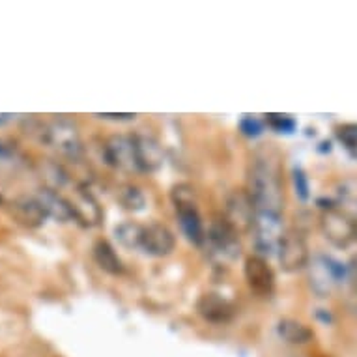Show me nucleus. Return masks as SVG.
<instances>
[{
    "label": "nucleus",
    "instance_id": "obj_9",
    "mask_svg": "<svg viewBox=\"0 0 357 357\" xmlns=\"http://www.w3.org/2000/svg\"><path fill=\"white\" fill-rule=\"evenodd\" d=\"M255 204H252L251 195L247 191H232L225 202V219L230 222V227L240 234L245 230L252 229L255 222Z\"/></svg>",
    "mask_w": 357,
    "mask_h": 357
},
{
    "label": "nucleus",
    "instance_id": "obj_18",
    "mask_svg": "<svg viewBox=\"0 0 357 357\" xmlns=\"http://www.w3.org/2000/svg\"><path fill=\"white\" fill-rule=\"evenodd\" d=\"M277 333L284 342L294 346L309 344L310 340L314 339L312 329L307 328L305 324L292 320V318H282L281 322L277 324Z\"/></svg>",
    "mask_w": 357,
    "mask_h": 357
},
{
    "label": "nucleus",
    "instance_id": "obj_27",
    "mask_svg": "<svg viewBox=\"0 0 357 357\" xmlns=\"http://www.w3.org/2000/svg\"><path fill=\"white\" fill-rule=\"evenodd\" d=\"M348 279H350L351 292H354V296L357 298V257L351 260L350 268H348Z\"/></svg>",
    "mask_w": 357,
    "mask_h": 357
},
{
    "label": "nucleus",
    "instance_id": "obj_14",
    "mask_svg": "<svg viewBox=\"0 0 357 357\" xmlns=\"http://www.w3.org/2000/svg\"><path fill=\"white\" fill-rule=\"evenodd\" d=\"M197 312L211 324H227L236 314L234 305L219 294H202L197 301Z\"/></svg>",
    "mask_w": 357,
    "mask_h": 357
},
{
    "label": "nucleus",
    "instance_id": "obj_26",
    "mask_svg": "<svg viewBox=\"0 0 357 357\" xmlns=\"http://www.w3.org/2000/svg\"><path fill=\"white\" fill-rule=\"evenodd\" d=\"M241 131L249 137L258 135V133H260V123H258L257 120H252V118H247V120L241 122Z\"/></svg>",
    "mask_w": 357,
    "mask_h": 357
},
{
    "label": "nucleus",
    "instance_id": "obj_17",
    "mask_svg": "<svg viewBox=\"0 0 357 357\" xmlns=\"http://www.w3.org/2000/svg\"><path fill=\"white\" fill-rule=\"evenodd\" d=\"M12 213L19 222L24 227H40L47 219V213L43 211L41 204L36 200V197H21L12 202Z\"/></svg>",
    "mask_w": 357,
    "mask_h": 357
},
{
    "label": "nucleus",
    "instance_id": "obj_7",
    "mask_svg": "<svg viewBox=\"0 0 357 357\" xmlns=\"http://www.w3.org/2000/svg\"><path fill=\"white\" fill-rule=\"evenodd\" d=\"M342 275L344 273L340 270V264L335 262L333 258L318 255L312 260H309L310 288L320 298H328L329 294L333 292V288L339 284Z\"/></svg>",
    "mask_w": 357,
    "mask_h": 357
},
{
    "label": "nucleus",
    "instance_id": "obj_5",
    "mask_svg": "<svg viewBox=\"0 0 357 357\" xmlns=\"http://www.w3.org/2000/svg\"><path fill=\"white\" fill-rule=\"evenodd\" d=\"M43 139L47 144L56 150L60 155L77 161L82 155V141L79 129L71 120L68 118H56L51 123L45 126L43 131Z\"/></svg>",
    "mask_w": 357,
    "mask_h": 357
},
{
    "label": "nucleus",
    "instance_id": "obj_16",
    "mask_svg": "<svg viewBox=\"0 0 357 357\" xmlns=\"http://www.w3.org/2000/svg\"><path fill=\"white\" fill-rule=\"evenodd\" d=\"M36 200L40 202L43 211L47 213V217H53L56 221L60 222H68L71 219H75L73 217V211H71L70 200L64 199L59 191H54V189L43 188L40 189L38 193H36Z\"/></svg>",
    "mask_w": 357,
    "mask_h": 357
},
{
    "label": "nucleus",
    "instance_id": "obj_6",
    "mask_svg": "<svg viewBox=\"0 0 357 357\" xmlns=\"http://www.w3.org/2000/svg\"><path fill=\"white\" fill-rule=\"evenodd\" d=\"M204 243L208 245L211 257L221 262H234L241 252L238 232L230 227V222L225 217L211 222L206 232Z\"/></svg>",
    "mask_w": 357,
    "mask_h": 357
},
{
    "label": "nucleus",
    "instance_id": "obj_2",
    "mask_svg": "<svg viewBox=\"0 0 357 357\" xmlns=\"http://www.w3.org/2000/svg\"><path fill=\"white\" fill-rule=\"evenodd\" d=\"M170 199H172V204H174L176 217H178L183 236L195 245H202L206 241V229L202 217L199 213L195 189L188 183H178V185L172 188Z\"/></svg>",
    "mask_w": 357,
    "mask_h": 357
},
{
    "label": "nucleus",
    "instance_id": "obj_10",
    "mask_svg": "<svg viewBox=\"0 0 357 357\" xmlns=\"http://www.w3.org/2000/svg\"><path fill=\"white\" fill-rule=\"evenodd\" d=\"M245 281L258 298H270L275 290V273L271 270L268 260L260 255H252L245 260L243 266Z\"/></svg>",
    "mask_w": 357,
    "mask_h": 357
},
{
    "label": "nucleus",
    "instance_id": "obj_28",
    "mask_svg": "<svg viewBox=\"0 0 357 357\" xmlns=\"http://www.w3.org/2000/svg\"><path fill=\"white\" fill-rule=\"evenodd\" d=\"M96 116L103 118V120H112V122H129V120L135 118V114H131V112H128V114H111V112H105V114H96Z\"/></svg>",
    "mask_w": 357,
    "mask_h": 357
},
{
    "label": "nucleus",
    "instance_id": "obj_21",
    "mask_svg": "<svg viewBox=\"0 0 357 357\" xmlns=\"http://www.w3.org/2000/svg\"><path fill=\"white\" fill-rule=\"evenodd\" d=\"M114 236H116L118 243L126 249H141L142 247V236H144V227L135 221H126L122 225H118L114 229Z\"/></svg>",
    "mask_w": 357,
    "mask_h": 357
},
{
    "label": "nucleus",
    "instance_id": "obj_25",
    "mask_svg": "<svg viewBox=\"0 0 357 357\" xmlns=\"http://www.w3.org/2000/svg\"><path fill=\"white\" fill-rule=\"evenodd\" d=\"M270 123L273 126L275 129H279V131H282V129H287V131H290V129L294 128V122L290 120L288 116H281V114H270Z\"/></svg>",
    "mask_w": 357,
    "mask_h": 357
},
{
    "label": "nucleus",
    "instance_id": "obj_4",
    "mask_svg": "<svg viewBox=\"0 0 357 357\" xmlns=\"http://www.w3.org/2000/svg\"><path fill=\"white\" fill-rule=\"evenodd\" d=\"M320 230L324 238L333 247L346 249L354 241H357L356 221L348 213L340 210L339 206H328L320 215Z\"/></svg>",
    "mask_w": 357,
    "mask_h": 357
},
{
    "label": "nucleus",
    "instance_id": "obj_15",
    "mask_svg": "<svg viewBox=\"0 0 357 357\" xmlns=\"http://www.w3.org/2000/svg\"><path fill=\"white\" fill-rule=\"evenodd\" d=\"M70 200V199H68ZM71 211L77 221L82 222L84 227H96L101 222V208L98 204V200L92 197V193H88L86 189H79L75 197L70 200Z\"/></svg>",
    "mask_w": 357,
    "mask_h": 357
},
{
    "label": "nucleus",
    "instance_id": "obj_13",
    "mask_svg": "<svg viewBox=\"0 0 357 357\" xmlns=\"http://www.w3.org/2000/svg\"><path fill=\"white\" fill-rule=\"evenodd\" d=\"M176 240L174 234L170 232L165 225L159 222H152L144 227V236H142V247L141 251H144L150 257H169L170 252L174 251Z\"/></svg>",
    "mask_w": 357,
    "mask_h": 357
},
{
    "label": "nucleus",
    "instance_id": "obj_31",
    "mask_svg": "<svg viewBox=\"0 0 357 357\" xmlns=\"http://www.w3.org/2000/svg\"><path fill=\"white\" fill-rule=\"evenodd\" d=\"M0 202H2V197H0Z\"/></svg>",
    "mask_w": 357,
    "mask_h": 357
},
{
    "label": "nucleus",
    "instance_id": "obj_22",
    "mask_svg": "<svg viewBox=\"0 0 357 357\" xmlns=\"http://www.w3.org/2000/svg\"><path fill=\"white\" fill-rule=\"evenodd\" d=\"M120 202H122L126 210L141 211L144 208L146 199H144V195H142V191L139 188H135V185H126L120 191Z\"/></svg>",
    "mask_w": 357,
    "mask_h": 357
},
{
    "label": "nucleus",
    "instance_id": "obj_8",
    "mask_svg": "<svg viewBox=\"0 0 357 357\" xmlns=\"http://www.w3.org/2000/svg\"><path fill=\"white\" fill-rule=\"evenodd\" d=\"M277 257H279L281 268L288 273L303 270L305 266H309V247H307V241L299 230L288 229L284 232Z\"/></svg>",
    "mask_w": 357,
    "mask_h": 357
},
{
    "label": "nucleus",
    "instance_id": "obj_29",
    "mask_svg": "<svg viewBox=\"0 0 357 357\" xmlns=\"http://www.w3.org/2000/svg\"><path fill=\"white\" fill-rule=\"evenodd\" d=\"M8 158H12V150L0 142V159H8Z\"/></svg>",
    "mask_w": 357,
    "mask_h": 357
},
{
    "label": "nucleus",
    "instance_id": "obj_3",
    "mask_svg": "<svg viewBox=\"0 0 357 357\" xmlns=\"http://www.w3.org/2000/svg\"><path fill=\"white\" fill-rule=\"evenodd\" d=\"M251 230L260 257L277 255L282 236L287 232L284 222H282V213H270V211H257Z\"/></svg>",
    "mask_w": 357,
    "mask_h": 357
},
{
    "label": "nucleus",
    "instance_id": "obj_23",
    "mask_svg": "<svg viewBox=\"0 0 357 357\" xmlns=\"http://www.w3.org/2000/svg\"><path fill=\"white\" fill-rule=\"evenodd\" d=\"M43 174H45V180L49 182V189H54V191H59L60 188H64L66 182H68V174H66L64 170H62V167L56 163L45 165Z\"/></svg>",
    "mask_w": 357,
    "mask_h": 357
},
{
    "label": "nucleus",
    "instance_id": "obj_12",
    "mask_svg": "<svg viewBox=\"0 0 357 357\" xmlns=\"http://www.w3.org/2000/svg\"><path fill=\"white\" fill-rule=\"evenodd\" d=\"M133 144H135L139 172H155L163 165V148L155 137L148 135V133H137L133 135Z\"/></svg>",
    "mask_w": 357,
    "mask_h": 357
},
{
    "label": "nucleus",
    "instance_id": "obj_30",
    "mask_svg": "<svg viewBox=\"0 0 357 357\" xmlns=\"http://www.w3.org/2000/svg\"><path fill=\"white\" fill-rule=\"evenodd\" d=\"M356 232H357V219H356Z\"/></svg>",
    "mask_w": 357,
    "mask_h": 357
},
{
    "label": "nucleus",
    "instance_id": "obj_1",
    "mask_svg": "<svg viewBox=\"0 0 357 357\" xmlns=\"http://www.w3.org/2000/svg\"><path fill=\"white\" fill-rule=\"evenodd\" d=\"M252 204L257 211L282 213L284 208V189H282V170L275 152H258L249 169V188Z\"/></svg>",
    "mask_w": 357,
    "mask_h": 357
},
{
    "label": "nucleus",
    "instance_id": "obj_24",
    "mask_svg": "<svg viewBox=\"0 0 357 357\" xmlns=\"http://www.w3.org/2000/svg\"><path fill=\"white\" fill-rule=\"evenodd\" d=\"M294 182H296V193L301 197V199H307L309 197V188H307V178L301 170H294Z\"/></svg>",
    "mask_w": 357,
    "mask_h": 357
},
{
    "label": "nucleus",
    "instance_id": "obj_20",
    "mask_svg": "<svg viewBox=\"0 0 357 357\" xmlns=\"http://www.w3.org/2000/svg\"><path fill=\"white\" fill-rule=\"evenodd\" d=\"M337 206L356 221L357 219V178L340 180L337 185Z\"/></svg>",
    "mask_w": 357,
    "mask_h": 357
},
{
    "label": "nucleus",
    "instance_id": "obj_11",
    "mask_svg": "<svg viewBox=\"0 0 357 357\" xmlns=\"http://www.w3.org/2000/svg\"><path fill=\"white\" fill-rule=\"evenodd\" d=\"M103 153H105L107 163L114 167V169L126 170V172L139 170L133 137L114 135L111 139H107L105 146H103Z\"/></svg>",
    "mask_w": 357,
    "mask_h": 357
},
{
    "label": "nucleus",
    "instance_id": "obj_19",
    "mask_svg": "<svg viewBox=\"0 0 357 357\" xmlns=\"http://www.w3.org/2000/svg\"><path fill=\"white\" fill-rule=\"evenodd\" d=\"M94 260L101 270L107 271V273H111V275H120V273H123L122 260H120V257H118L116 251L112 249V245L109 241L101 240L96 243Z\"/></svg>",
    "mask_w": 357,
    "mask_h": 357
}]
</instances>
